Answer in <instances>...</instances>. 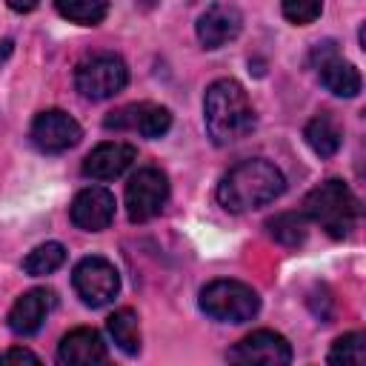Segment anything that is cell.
I'll return each instance as SVG.
<instances>
[{"instance_id": "1", "label": "cell", "mask_w": 366, "mask_h": 366, "mask_svg": "<svg viewBox=\"0 0 366 366\" xmlns=\"http://www.w3.org/2000/svg\"><path fill=\"white\" fill-rule=\"evenodd\" d=\"M283 189H286L283 172L263 157H252V160H240L220 177L217 200L226 212L243 214L277 200Z\"/></svg>"}, {"instance_id": "2", "label": "cell", "mask_w": 366, "mask_h": 366, "mask_svg": "<svg viewBox=\"0 0 366 366\" xmlns=\"http://www.w3.org/2000/svg\"><path fill=\"white\" fill-rule=\"evenodd\" d=\"M254 106L246 94V89L232 80V77H220L206 89L203 97V123L209 137L217 146H229L243 140L252 129H254Z\"/></svg>"}, {"instance_id": "3", "label": "cell", "mask_w": 366, "mask_h": 366, "mask_svg": "<svg viewBox=\"0 0 366 366\" xmlns=\"http://www.w3.org/2000/svg\"><path fill=\"white\" fill-rule=\"evenodd\" d=\"M303 214L306 220L317 223L329 237L335 240H343L355 223H357V214H360V203L355 197V192L343 183V180H326L320 186H315L306 200H303Z\"/></svg>"}, {"instance_id": "4", "label": "cell", "mask_w": 366, "mask_h": 366, "mask_svg": "<svg viewBox=\"0 0 366 366\" xmlns=\"http://www.w3.org/2000/svg\"><path fill=\"white\" fill-rule=\"evenodd\" d=\"M200 309L212 320L246 323L260 312V297L252 286L240 280H212L200 289Z\"/></svg>"}, {"instance_id": "5", "label": "cell", "mask_w": 366, "mask_h": 366, "mask_svg": "<svg viewBox=\"0 0 366 366\" xmlns=\"http://www.w3.org/2000/svg\"><path fill=\"white\" fill-rule=\"evenodd\" d=\"M126 83H129V69L112 51L92 54V57L80 60L74 69V89L86 100H109V97L120 94L126 89Z\"/></svg>"}, {"instance_id": "6", "label": "cell", "mask_w": 366, "mask_h": 366, "mask_svg": "<svg viewBox=\"0 0 366 366\" xmlns=\"http://www.w3.org/2000/svg\"><path fill=\"white\" fill-rule=\"evenodd\" d=\"M169 200V177L157 166L137 169L126 183V212L132 223H146L163 212Z\"/></svg>"}, {"instance_id": "7", "label": "cell", "mask_w": 366, "mask_h": 366, "mask_svg": "<svg viewBox=\"0 0 366 366\" xmlns=\"http://www.w3.org/2000/svg\"><path fill=\"white\" fill-rule=\"evenodd\" d=\"M71 283H74V292L80 295V300L92 309L112 303L120 292V274H117L114 263H109L100 254L83 257L71 272Z\"/></svg>"}, {"instance_id": "8", "label": "cell", "mask_w": 366, "mask_h": 366, "mask_svg": "<svg viewBox=\"0 0 366 366\" xmlns=\"http://www.w3.org/2000/svg\"><path fill=\"white\" fill-rule=\"evenodd\" d=\"M103 126L117 129V132H140L143 137L157 140L172 129V112L166 106H157V103H149V100L129 103L117 112H109L103 117Z\"/></svg>"}, {"instance_id": "9", "label": "cell", "mask_w": 366, "mask_h": 366, "mask_svg": "<svg viewBox=\"0 0 366 366\" xmlns=\"http://www.w3.org/2000/svg\"><path fill=\"white\" fill-rule=\"evenodd\" d=\"M31 143L46 152V154H60V152H69L71 146L80 143L83 137V129L80 123L63 112V109H49V112H40L34 120H31Z\"/></svg>"}, {"instance_id": "10", "label": "cell", "mask_w": 366, "mask_h": 366, "mask_svg": "<svg viewBox=\"0 0 366 366\" xmlns=\"http://www.w3.org/2000/svg\"><path fill=\"white\" fill-rule=\"evenodd\" d=\"M312 63H315V69H317L320 83H323L332 94H337V97H357V94H360V89H363L360 71L337 54V46H335L332 40L315 46Z\"/></svg>"}, {"instance_id": "11", "label": "cell", "mask_w": 366, "mask_h": 366, "mask_svg": "<svg viewBox=\"0 0 366 366\" xmlns=\"http://www.w3.org/2000/svg\"><path fill=\"white\" fill-rule=\"evenodd\" d=\"M232 363H260V366H286L292 360V346L283 335L272 329H257L234 343L226 355Z\"/></svg>"}, {"instance_id": "12", "label": "cell", "mask_w": 366, "mask_h": 366, "mask_svg": "<svg viewBox=\"0 0 366 366\" xmlns=\"http://www.w3.org/2000/svg\"><path fill=\"white\" fill-rule=\"evenodd\" d=\"M114 194L103 186H86L74 194L69 206V217L83 232H103L114 220Z\"/></svg>"}, {"instance_id": "13", "label": "cell", "mask_w": 366, "mask_h": 366, "mask_svg": "<svg viewBox=\"0 0 366 366\" xmlns=\"http://www.w3.org/2000/svg\"><path fill=\"white\" fill-rule=\"evenodd\" d=\"M243 29V17L234 6L229 3H214L209 6L200 17H197V40L206 46V49H220L226 43H232Z\"/></svg>"}, {"instance_id": "14", "label": "cell", "mask_w": 366, "mask_h": 366, "mask_svg": "<svg viewBox=\"0 0 366 366\" xmlns=\"http://www.w3.org/2000/svg\"><path fill=\"white\" fill-rule=\"evenodd\" d=\"M137 157V149L132 143H120V140H109L94 146L86 160H83V174L92 180H114L120 177Z\"/></svg>"}, {"instance_id": "15", "label": "cell", "mask_w": 366, "mask_h": 366, "mask_svg": "<svg viewBox=\"0 0 366 366\" xmlns=\"http://www.w3.org/2000/svg\"><path fill=\"white\" fill-rule=\"evenodd\" d=\"M54 303H57V297H54L51 289H29V292H23L14 300V306L9 309V317H6L9 329L14 335H34L43 326V320L49 317V312L54 309Z\"/></svg>"}, {"instance_id": "16", "label": "cell", "mask_w": 366, "mask_h": 366, "mask_svg": "<svg viewBox=\"0 0 366 366\" xmlns=\"http://www.w3.org/2000/svg\"><path fill=\"white\" fill-rule=\"evenodd\" d=\"M57 360L66 366H94V363H106V343L100 337V332L80 326L71 329L69 335H63L60 346H57Z\"/></svg>"}, {"instance_id": "17", "label": "cell", "mask_w": 366, "mask_h": 366, "mask_svg": "<svg viewBox=\"0 0 366 366\" xmlns=\"http://www.w3.org/2000/svg\"><path fill=\"white\" fill-rule=\"evenodd\" d=\"M303 137H306L309 149H312L317 157H332V154H337V149H340V143H343V132H340L337 120H335L329 112L315 114V117L306 123Z\"/></svg>"}, {"instance_id": "18", "label": "cell", "mask_w": 366, "mask_h": 366, "mask_svg": "<svg viewBox=\"0 0 366 366\" xmlns=\"http://www.w3.org/2000/svg\"><path fill=\"white\" fill-rule=\"evenodd\" d=\"M106 329H109L114 346L123 355L134 357L140 352V323H137V312L134 309H117L114 315H109Z\"/></svg>"}, {"instance_id": "19", "label": "cell", "mask_w": 366, "mask_h": 366, "mask_svg": "<svg viewBox=\"0 0 366 366\" xmlns=\"http://www.w3.org/2000/svg\"><path fill=\"white\" fill-rule=\"evenodd\" d=\"M266 229H269V234H272L277 243L295 249V246H300V243L306 240V234H309V220H306L303 212H280V214H274V217L266 220Z\"/></svg>"}, {"instance_id": "20", "label": "cell", "mask_w": 366, "mask_h": 366, "mask_svg": "<svg viewBox=\"0 0 366 366\" xmlns=\"http://www.w3.org/2000/svg\"><path fill=\"white\" fill-rule=\"evenodd\" d=\"M63 263H66V249H63V243L49 240V243H40L37 249H31V252L26 254L23 272L31 274V277H43V274L57 272Z\"/></svg>"}, {"instance_id": "21", "label": "cell", "mask_w": 366, "mask_h": 366, "mask_svg": "<svg viewBox=\"0 0 366 366\" xmlns=\"http://www.w3.org/2000/svg\"><path fill=\"white\" fill-rule=\"evenodd\" d=\"M54 9L69 23L97 26L106 17V0H54Z\"/></svg>"}, {"instance_id": "22", "label": "cell", "mask_w": 366, "mask_h": 366, "mask_svg": "<svg viewBox=\"0 0 366 366\" xmlns=\"http://www.w3.org/2000/svg\"><path fill=\"white\" fill-rule=\"evenodd\" d=\"M329 363H366V337L360 332H349L343 337H337L326 355Z\"/></svg>"}, {"instance_id": "23", "label": "cell", "mask_w": 366, "mask_h": 366, "mask_svg": "<svg viewBox=\"0 0 366 366\" xmlns=\"http://www.w3.org/2000/svg\"><path fill=\"white\" fill-rule=\"evenodd\" d=\"M280 11L295 26H309L320 17L323 0H280Z\"/></svg>"}, {"instance_id": "24", "label": "cell", "mask_w": 366, "mask_h": 366, "mask_svg": "<svg viewBox=\"0 0 366 366\" xmlns=\"http://www.w3.org/2000/svg\"><path fill=\"white\" fill-rule=\"evenodd\" d=\"M0 363H40V357L34 352H29V349L14 346V349L0 352Z\"/></svg>"}, {"instance_id": "25", "label": "cell", "mask_w": 366, "mask_h": 366, "mask_svg": "<svg viewBox=\"0 0 366 366\" xmlns=\"http://www.w3.org/2000/svg\"><path fill=\"white\" fill-rule=\"evenodd\" d=\"M6 3H9V9H11V11H20V14H26V11L37 9V3H40V0H6Z\"/></svg>"}]
</instances>
